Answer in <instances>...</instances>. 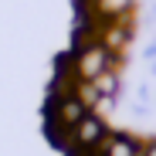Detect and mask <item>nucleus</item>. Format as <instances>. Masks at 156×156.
<instances>
[{
    "label": "nucleus",
    "instance_id": "f257e3e1",
    "mask_svg": "<svg viewBox=\"0 0 156 156\" xmlns=\"http://www.w3.org/2000/svg\"><path fill=\"white\" fill-rule=\"evenodd\" d=\"M105 68H119V58L109 55L98 41L88 44V48H82V51H75V75L82 78V82H95Z\"/></svg>",
    "mask_w": 156,
    "mask_h": 156
},
{
    "label": "nucleus",
    "instance_id": "f03ea898",
    "mask_svg": "<svg viewBox=\"0 0 156 156\" xmlns=\"http://www.w3.org/2000/svg\"><path fill=\"white\" fill-rule=\"evenodd\" d=\"M133 34H136V24H133V14L129 17H119V20H102V34H98V44L115 58H126L129 44H133Z\"/></svg>",
    "mask_w": 156,
    "mask_h": 156
},
{
    "label": "nucleus",
    "instance_id": "7ed1b4c3",
    "mask_svg": "<svg viewBox=\"0 0 156 156\" xmlns=\"http://www.w3.org/2000/svg\"><path fill=\"white\" fill-rule=\"evenodd\" d=\"M105 136H109V122L102 119V115H95V112H88L82 122L71 129V146H78V149H98V143L105 139Z\"/></svg>",
    "mask_w": 156,
    "mask_h": 156
},
{
    "label": "nucleus",
    "instance_id": "20e7f679",
    "mask_svg": "<svg viewBox=\"0 0 156 156\" xmlns=\"http://www.w3.org/2000/svg\"><path fill=\"white\" fill-rule=\"evenodd\" d=\"M98 153L102 156H143V143L129 133H112L109 129V136L98 143Z\"/></svg>",
    "mask_w": 156,
    "mask_h": 156
},
{
    "label": "nucleus",
    "instance_id": "39448f33",
    "mask_svg": "<svg viewBox=\"0 0 156 156\" xmlns=\"http://www.w3.org/2000/svg\"><path fill=\"white\" fill-rule=\"evenodd\" d=\"M136 10V0H98L95 4V14L102 20H119V17H129Z\"/></svg>",
    "mask_w": 156,
    "mask_h": 156
},
{
    "label": "nucleus",
    "instance_id": "423d86ee",
    "mask_svg": "<svg viewBox=\"0 0 156 156\" xmlns=\"http://www.w3.org/2000/svg\"><path fill=\"white\" fill-rule=\"evenodd\" d=\"M95 92L98 95H109V98H119V92H122V75H119V68H105L98 78H95Z\"/></svg>",
    "mask_w": 156,
    "mask_h": 156
},
{
    "label": "nucleus",
    "instance_id": "0eeeda50",
    "mask_svg": "<svg viewBox=\"0 0 156 156\" xmlns=\"http://www.w3.org/2000/svg\"><path fill=\"white\" fill-rule=\"evenodd\" d=\"M143 156H156V139H146L143 143Z\"/></svg>",
    "mask_w": 156,
    "mask_h": 156
},
{
    "label": "nucleus",
    "instance_id": "6e6552de",
    "mask_svg": "<svg viewBox=\"0 0 156 156\" xmlns=\"http://www.w3.org/2000/svg\"><path fill=\"white\" fill-rule=\"evenodd\" d=\"M146 61H156V41L146 44Z\"/></svg>",
    "mask_w": 156,
    "mask_h": 156
},
{
    "label": "nucleus",
    "instance_id": "1a4fd4ad",
    "mask_svg": "<svg viewBox=\"0 0 156 156\" xmlns=\"http://www.w3.org/2000/svg\"><path fill=\"white\" fill-rule=\"evenodd\" d=\"M88 4H98V0H88Z\"/></svg>",
    "mask_w": 156,
    "mask_h": 156
}]
</instances>
